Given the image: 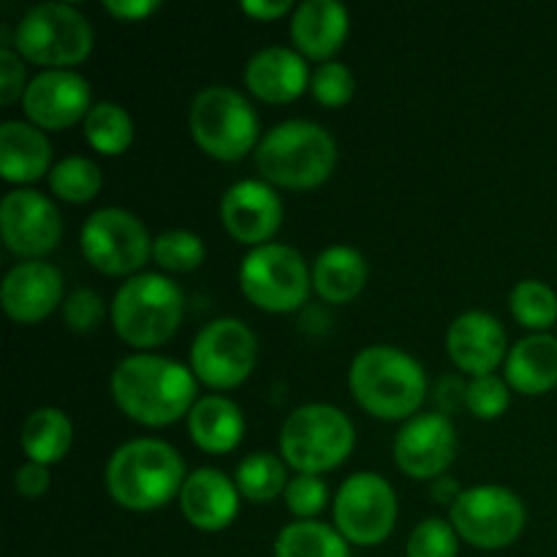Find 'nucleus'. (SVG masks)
Returning a JSON list of instances; mask_svg holds the SVG:
<instances>
[{
  "instance_id": "f257e3e1",
  "label": "nucleus",
  "mask_w": 557,
  "mask_h": 557,
  "mask_svg": "<svg viewBox=\"0 0 557 557\" xmlns=\"http://www.w3.org/2000/svg\"><path fill=\"white\" fill-rule=\"evenodd\" d=\"M114 403L147 428H166L196 406L194 370L156 354L125 357L112 373Z\"/></svg>"
},
{
  "instance_id": "f03ea898",
  "label": "nucleus",
  "mask_w": 557,
  "mask_h": 557,
  "mask_svg": "<svg viewBox=\"0 0 557 557\" xmlns=\"http://www.w3.org/2000/svg\"><path fill=\"white\" fill-rule=\"evenodd\" d=\"M183 457L166 441L139 438L120 446L107 466V490L123 509H161L185 484Z\"/></svg>"
},
{
  "instance_id": "7ed1b4c3",
  "label": "nucleus",
  "mask_w": 557,
  "mask_h": 557,
  "mask_svg": "<svg viewBox=\"0 0 557 557\" xmlns=\"http://www.w3.org/2000/svg\"><path fill=\"white\" fill-rule=\"evenodd\" d=\"M348 381L359 406L379 419H408L428 395L422 364L395 346L359 351Z\"/></svg>"
},
{
  "instance_id": "20e7f679",
  "label": "nucleus",
  "mask_w": 557,
  "mask_h": 557,
  "mask_svg": "<svg viewBox=\"0 0 557 557\" xmlns=\"http://www.w3.org/2000/svg\"><path fill=\"white\" fill-rule=\"evenodd\" d=\"M337 145L321 125L288 120L267 131L256 147V166L267 183L283 188H315L335 169Z\"/></svg>"
},
{
  "instance_id": "39448f33",
  "label": "nucleus",
  "mask_w": 557,
  "mask_h": 557,
  "mask_svg": "<svg viewBox=\"0 0 557 557\" xmlns=\"http://www.w3.org/2000/svg\"><path fill=\"white\" fill-rule=\"evenodd\" d=\"M183 310L185 297L177 283L147 272L120 288L112 302V324L128 346L152 348L177 332Z\"/></svg>"
},
{
  "instance_id": "423d86ee",
  "label": "nucleus",
  "mask_w": 557,
  "mask_h": 557,
  "mask_svg": "<svg viewBox=\"0 0 557 557\" xmlns=\"http://www.w3.org/2000/svg\"><path fill=\"white\" fill-rule=\"evenodd\" d=\"M354 449V424L335 406L313 403L302 406L286 419L281 430V451L299 473L332 471Z\"/></svg>"
},
{
  "instance_id": "0eeeda50",
  "label": "nucleus",
  "mask_w": 557,
  "mask_h": 557,
  "mask_svg": "<svg viewBox=\"0 0 557 557\" xmlns=\"http://www.w3.org/2000/svg\"><path fill=\"white\" fill-rule=\"evenodd\" d=\"M14 47L30 63L65 69L92 52V27L74 5L41 3L16 22Z\"/></svg>"
},
{
  "instance_id": "6e6552de",
  "label": "nucleus",
  "mask_w": 557,
  "mask_h": 557,
  "mask_svg": "<svg viewBox=\"0 0 557 557\" xmlns=\"http://www.w3.org/2000/svg\"><path fill=\"white\" fill-rule=\"evenodd\" d=\"M190 136L218 161H239L259 139L253 107L232 87H207L190 103Z\"/></svg>"
},
{
  "instance_id": "1a4fd4ad",
  "label": "nucleus",
  "mask_w": 557,
  "mask_h": 557,
  "mask_svg": "<svg viewBox=\"0 0 557 557\" xmlns=\"http://www.w3.org/2000/svg\"><path fill=\"white\" fill-rule=\"evenodd\" d=\"M239 286L256 308L267 313H292L308 299L310 275L297 250L267 243L245 256Z\"/></svg>"
},
{
  "instance_id": "9d476101",
  "label": "nucleus",
  "mask_w": 557,
  "mask_h": 557,
  "mask_svg": "<svg viewBox=\"0 0 557 557\" xmlns=\"http://www.w3.org/2000/svg\"><path fill=\"white\" fill-rule=\"evenodd\" d=\"M449 522L473 547L504 549L525 531V506L506 487H473L451 504Z\"/></svg>"
},
{
  "instance_id": "9b49d317",
  "label": "nucleus",
  "mask_w": 557,
  "mask_h": 557,
  "mask_svg": "<svg viewBox=\"0 0 557 557\" xmlns=\"http://www.w3.org/2000/svg\"><path fill=\"white\" fill-rule=\"evenodd\" d=\"M256 335L237 319L210 321L190 346V370L212 389H234L256 368Z\"/></svg>"
},
{
  "instance_id": "f8f14e48",
  "label": "nucleus",
  "mask_w": 557,
  "mask_h": 557,
  "mask_svg": "<svg viewBox=\"0 0 557 557\" xmlns=\"http://www.w3.org/2000/svg\"><path fill=\"white\" fill-rule=\"evenodd\" d=\"M82 253L103 275H128L152 253V243L139 218L120 207L92 212L82 226Z\"/></svg>"
},
{
  "instance_id": "ddd939ff",
  "label": "nucleus",
  "mask_w": 557,
  "mask_h": 557,
  "mask_svg": "<svg viewBox=\"0 0 557 557\" xmlns=\"http://www.w3.org/2000/svg\"><path fill=\"white\" fill-rule=\"evenodd\" d=\"M337 531L346 542L375 547L386 542L397 522V498L392 484L379 473H354L335 498Z\"/></svg>"
},
{
  "instance_id": "4468645a",
  "label": "nucleus",
  "mask_w": 557,
  "mask_h": 557,
  "mask_svg": "<svg viewBox=\"0 0 557 557\" xmlns=\"http://www.w3.org/2000/svg\"><path fill=\"white\" fill-rule=\"evenodd\" d=\"M0 228L11 253L38 259L58 248L63 237L60 212L47 196L36 190H11L0 205Z\"/></svg>"
},
{
  "instance_id": "2eb2a0df",
  "label": "nucleus",
  "mask_w": 557,
  "mask_h": 557,
  "mask_svg": "<svg viewBox=\"0 0 557 557\" xmlns=\"http://www.w3.org/2000/svg\"><path fill=\"white\" fill-rule=\"evenodd\" d=\"M22 103H25V114L38 128H69L76 120L87 117V112L92 109L90 82L69 69L41 71L27 85Z\"/></svg>"
},
{
  "instance_id": "dca6fc26",
  "label": "nucleus",
  "mask_w": 557,
  "mask_h": 557,
  "mask_svg": "<svg viewBox=\"0 0 557 557\" xmlns=\"http://www.w3.org/2000/svg\"><path fill=\"white\" fill-rule=\"evenodd\" d=\"M457 451L455 424L444 413L411 419L395 438V460L413 479H435L451 466Z\"/></svg>"
},
{
  "instance_id": "f3484780",
  "label": "nucleus",
  "mask_w": 557,
  "mask_h": 557,
  "mask_svg": "<svg viewBox=\"0 0 557 557\" xmlns=\"http://www.w3.org/2000/svg\"><path fill=\"white\" fill-rule=\"evenodd\" d=\"M221 218L226 232L237 243L267 245L283 223V205L275 190L261 180H243L226 190L221 201Z\"/></svg>"
},
{
  "instance_id": "a211bd4d",
  "label": "nucleus",
  "mask_w": 557,
  "mask_h": 557,
  "mask_svg": "<svg viewBox=\"0 0 557 557\" xmlns=\"http://www.w3.org/2000/svg\"><path fill=\"white\" fill-rule=\"evenodd\" d=\"M63 299V277L47 261H22L3 281V310L20 324L47 319Z\"/></svg>"
},
{
  "instance_id": "6ab92c4d",
  "label": "nucleus",
  "mask_w": 557,
  "mask_h": 557,
  "mask_svg": "<svg viewBox=\"0 0 557 557\" xmlns=\"http://www.w3.org/2000/svg\"><path fill=\"white\" fill-rule=\"evenodd\" d=\"M446 348H449L451 362L460 370L479 375H493L500 359L506 357V332L498 319L482 310H471L455 319L446 335Z\"/></svg>"
},
{
  "instance_id": "aec40b11",
  "label": "nucleus",
  "mask_w": 557,
  "mask_h": 557,
  "mask_svg": "<svg viewBox=\"0 0 557 557\" xmlns=\"http://www.w3.org/2000/svg\"><path fill=\"white\" fill-rule=\"evenodd\" d=\"M180 506L185 520L199 531H223L232 525L239 511L237 484L215 468H199L185 479Z\"/></svg>"
},
{
  "instance_id": "412c9836",
  "label": "nucleus",
  "mask_w": 557,
  "mask_h": 557,
  "mask_svg": "<svg viewBox=\"0 0 557 557\" xmlns=\"http://www.w3.org/2000/svg\"><path fill=\"white\" fill-rule=\"evenodd\" d=\"M308 65L302 54L286 47H270L256 52L245 69L250 92L267 103H288L308 87Z\"/></svg>"
},
{
  "instance_id": "4be33fe9",
  "label": "nucleus",
  "mask_w": 557,
  "mask_h": 557,
  "mask_svg": "<svg viewBox=\"0 0 557 557\" xmlns=\"http://www.w3.org/2000/svg\"><path fill=\"white\" fill-rule=\"evenodd\" d=\"M348 36V11L337 0H305L292 20V38L299 52L326 60L343 47Z\"/></svg>"
},
{
  "instance_id": "5701e85b",
  "label": "nucleus",
  "mask_w": 557,
  "mask_h": 557,
  "mask_svg": "<svg viewBox=\"0 0 557 557\" xmlns=\"http://www.w3.org/2000/svg\"><path fill=\"white\" fill-rule=\"evenodd\" d=\"M52 161V145L36 125L9 120L0 125V172L5 183H36Z\"/></svg>"
},
{
  "instance_id": "b1692460",
  "label": "nucleus",
  "mask_w": 557,
  "mask_h": 557,
  "mask_svg": "<svg viewBox=\"0 0 557 557\" xmlns=\"http://www.w3.org/2000/svg\"><path fill=\"white\" fill-rule=\"evenodd\" d=\"M188 433L201 451L226 455L243 441L245 419L237 403L221 395H207L196 400L188 413Z\"/></svg>"
},
{
  "instance_id": "393cba45",
  "label": "nucleus",
  "mask_w": 557,
  "mask_h": 557,
  "mask_svg": "<svg viewBox=\"0 0 557 557\" xmlns=\"http://www.w3.org/2000/svg\"><path fill=\"white\" fill-rule=\"evenodd\" d=\"M506 379L528 397L544 395L557 386V337L531 335L517 343L506 359Z\"/></svg>"
},
{
  "instance_id": "a878e982",
  "label": "nucleus",
  "mask_w": 557,
  "mask_h": 557,
  "mask_svg": "<svg viewBox=\"0 0 557 557\" xmlns=\"http://www.w3.org/2000/svg\"><path fill=\"white\" fill-rule=\"evenodd\" d=\"M364 283H368V261H364L359 250L335 245V248H326L315 259L313 286L326 302H351L362 292Z\"/></svg>"
},
{
  "instance_id": "bb28decb",
  "label": "nucleus",
  "mask_w": 557,
  "mask_h": 557,
  "mask_svg": "<svg viewBox=\"0 0 557 557\" xmlns=\"http://www.w3.org/2000/svg\"><path fill=\"white\" fill-rule=\"evenodd\" d=\"M74 428L60 408H38L22 424V449L30 462L52 466L60 462L71 449Z\"/></svg>"
},
{
  "instance_id": "cd10ccee",
  "label": "nucleus",
  "mask_w": 557,
  "mask_h": 557,
  "mask_svg": "<svg viewBox=\"0 0 557 557\" xmlns=\"http://www.w3.org/2000/svg\"><path fill=\"white\" fill-rule=\"evenodd\" d=\"M275 557H351L341 531L324 522L302 520L283 528L275 539Z\"/></svg>"
},
{
  "instance_id": "c85d7f7f",
  "label": "nucleus",
  "mask_w": 557,
  "mask_h": 557,
  "mask_svg": "<svg viewBox=\"0 0 557 557\" xmlns=\"http://www.w3.org/2000/svg\"><path fill=\"white\" fill-rule=\"evenodd\" d=\"M85 139L103 156H120L134 141V120L120 103L101 101L87 112Z\"/></svg>"
},
{
  "instance_id": "c756f323",
  "label": "nucleus",
  "mask_w": 557,
  "mask_h": 557,
  "mask_svg": "<svg viewBox=\"0 0 557 557\" xmlns=\"http://www.w3.org/2000/svg\"><path fill=\"white\" fill-rule=\"evenodd\" d=\"M288 476L286 466L281 457L261 451V455H250L239 462L237 468V490L253 504H267V500L277 498L286 493Z\"/></svg>"
},
{
  "instance_id": "7c9ffc66",
  "label": "nucleus",
  "mask_w": 557,
  "mask_h": 557,
  "mask_svg": "<svg viewBox=\"0 0 557 557\" xmlns=\"http://www.w3.org/2000/svg\"><path fill=\"white\" fill-rule=\"evenodd\" d=\"M49 188L54 196L71 205H85L96 199L101 190V169L82 156L63 158L58 166L49 172Z\"/></svg>"
},
{
  "instance_id": "2f4dec72",
  "label": "nucleus",
  "mask_w": 557,
  "mask_h": 557,
  "mask_svg": "<svg viewBox=\"0 0 557 557\" xmlns=\"http://www.w3.org/2000/svg\"><path fill=\"white\" fill-rule=\"evenodd\" d=\"M511 313L528 330H536L542 335L544 330L557 321V294L542 281H522L511 288Z\"/></svg>"
},
{
  "instance_id": "473e14b6",
  "label": "nucleus",
  "mask_w": 557,
  "mask_h": 557,
  "mask_svg": "<svg viewBox=\"0 0 557 557\" xmlns=\"http://www.w3.org/2000/svg\"><path fill=\"white\" fill-rule=\"evenodd\" d=\"M205 253L207 250L199 234L183 232V228L158 234L156 243H152V259L158 261V267L169 272L196 270L205 261Z\"/></svg>"
},
{
  "instance_id": "72a5a7b5",
  "label": "nucleus",
  "mask_w": 557,
  "mask_h": 557,
  "mask_svg": "<svg viewBox=\"0 0 557 557\" xmlns=\"http://www.w3.org/2000/svg\"><path fill=\"white\" fill-rule=\"evenodd\" d=\"M457 531L451 522L424 520L408 536L406 557H457Z\"/></svg>"
},
{
  "instance_id": "f704fd0d",
  "label": "nucleus",
  "mask_w": 557,
  "mask_h": 557,
  "mask_svg": "<svg viewBox=\"0 0 557 557\" xmlns=\"http://www.w3.org/2000/svg\"><path fill=\"white\" fill-rule=\"evenodd\" d=\"M466 406L479 419H498L509 408V389L498 375H479L466 386Z\"/></svg>"
},
{
  "instance_id": "c9c22d12",
  "label": "nucleus",
  "mask_w": 557,
  "mask_h": 557,
  "mask_svg": "<svg viewBox=\"0 0 557 557\" xmlns=\"http://www.w3.org/2000/svg\"><path fill=\"white\" fill-rule=\"evenodd\" d=\"M313 96L324 107H343L354 96V74L343 63H324L313 74Z\"/></svg>"
},
{
  "instance_id": "e433bc0d",
  "label": "nucleus",
  "mask_w": 557,
  "mask_h": 557,
  "mask_svg": "<svg viewBox=\"0 0 557 557\" xmlns=\"http://www.w3.org/2000/svg\"><path fill=\"white\" fill-rule=\"evenodd\" d=\"M326 498H330V490L313 473H299L286 487L288 509H292V515L302 517V520H310V517L319 515L326 506Z\"/></svg>"
},
{
  "instance_id": "4c0bfd02",
  "label": "nucleus",
  "mask_w": 557,
  "mask_h": 557,
  "mask_svg": "<svg viewBox=\"0 0 557 557\" xmlns=\"http://www.w3.org/2000/svg\"><path fill=\"white\" fill-rule=\"evenodd\" d=\"M63 319L74 332H92L103 319V299L90 288H76L65 299Z\"/></svg>"
},
{
  "instance_id": "58836bf2",
  "label": "nucleus",
  "mask_w": 557,
  "mask_h": 557,
  "mask_svg": "<svg viewBox=\"0 0 557 557\" xmlns=\"http://www.w3.org/2000/svg\"><path fill=\"white\" fill-rule=\"evenodd\" d=\"M25 65L20 54L11 52L9 47L0 49V103L11 107L20 96H25Z\"/></svg>"
},
{
  "instance_id": "ea45409f",
  "label": "nucleus",
  "mask_w": 557,
  "mask_h": 557,
  "mask_svg": "<svg viewBox=\"0 0 557 557\" xmlns=\"http://www.w3.org/2000/svg\"><path fill=\"white\" fill-rule=\"evenodd\" d=\"M14 487L25 498H38L49 490V468L41 462H25L22 468H16Z\"/></svg>"
},
{
  "instance_id": "a19ab883",
  "label": "nucleus",
  "mask_w": 557,
  "mask_h": 557,
  "mask_svg": "<svg viewBox=\"0 0 557 557\" xmlns=\"http://www.w3.org/2000/svg\"><path fill=\"white\" fill-rule=\"evenodd\" d=\"M103 9L109 11L112 16H117V20H141V16L152 14V11L158 9L156 0H107L103 3Z\"/></svg>"
},
{
  "instance_id": "79ce46f5",
  "label": "nucleus",
  "mask_w": 557,
  "mask_h": 557,
  "mask_svg": "<svg viewBox=\"0 0 557 557\" xmlns=\"http://www.w3.org/2000/svg\"><path fill=\"white\" fill-rule=\"evenodd\" d=\"M292 9V3L288 0H245L243 3V11L245 14L256 16V20L267 22V20H277V16H283L286 11Z\"/></svg>"
},
{
  "instance_id": "37998d69",
  "label": "nucleus",
  "mask_w": 557,
  "mask_h": 557,
  "mask_svg": "<svg viewBox=\"0 0 557 557\" xmlns=\"http://www.w3.org/2000/svg\"><path fill=\"white\" fill-rule=\"evenodd\" d=\"M435 498L451 500V504H455V500L460 498V493H457V487L451 479H441V484H435Z\"/></svg>"
}]
</instances>
